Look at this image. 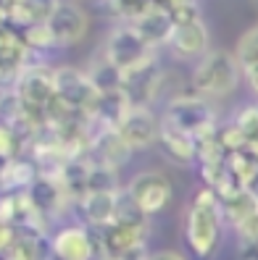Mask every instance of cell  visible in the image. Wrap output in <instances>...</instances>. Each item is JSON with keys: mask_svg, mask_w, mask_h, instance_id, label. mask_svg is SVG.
Segmentation results:
<instances>
[{"mask_svg": "<svg viewBox=\"0 0 258 260\" xmlns=\"http://www.w3.org/2000/svg\"><path fill=\"white\" fill-rule=\"evenodd\" d=\"M221 200L208 187L195 194V200L187 210V244L198 257H211L221 242Z\"/></svg>", "mask_w": 258, "mask_h": 260, "instance_id": "6da1fadb", "label": "cell"}, {"mask_svg": "<svg viewBox=\"0 0 258 260\" xmlns=\"http://www.w3.org/2000/svg\"><path fill=\"white\" fill-rule=\"evenodd\" d=\"M240 63L226 50H208L195 66L192 84L200 98H226L237 89Z\"/></svg>", "mask_w": 258, "mask_h": 260, "instance_id": "7a4b0ae2", "label": "cell"}, {"mask_svg": "<svg viewBox=\"0 0 258 260\" xmlns=\"http://www.w3.org/2000/svg\"><path fill=\"white\" fill-rule=\"evenodd\" d=\"M153 48L137 35V29L124 24V26H113L108 37H105V50H103V58L108 60L111 66H116L121 74L132 71L134 66L145 63V60L153 55L150 53Z\"/></svg>", "mask_w": 258, "mask_h": 260, "instance_id": "3957f363", "label": "cell"}, {"mask_svg": "<svg viewBox=\"0 0 258 260\" xmlns=\"http://www.w3.org/2000/svg\"><path fill=\"white\" fill-rule=\"evenodd\" d=\"M161 121H166L169 126L185 132L190 137H200L203 132H208L211 126L216 124L214 121V108H211L203 98H195V95L171 100Z\"/></svg>", "mask_w": 258, "mask_h": 260, "instance_id": "277c9868", "label": "cell"}, {"mask_svg": "<svg viewBox=\"0 0 258 260\" xmlns=\"http://www.w3.org/2000/svg\"><path fill=\"white\" fill-rule=\"evenodd\" d=\"M13 92L29 108H45L55 98V69H48L42 63H32L21 71V76L13 84Z\"/></svg>", "mask_w": 258, "mask_h": 260, "instance_id": "5b68a950", "label": "cell"}, {"mask_svg": "<svg viewBox=\"0 0 258 260\" xmlns=\"http://www.w3.org/2000/svg\"><path fill=\"white\" fill-rule=\"evenodd\" d=\"M158 87H161V69L156 55H150L145 63L127 71L124 79H121V92L127 95L132 108H148V103L158 95Z\"/></svg>", "mask_w": 258, "mask_h": 260, "instance_id": "8992f818", "label": "cell"}, {"mask_svg": "<svg viewBox=\"0 0 258 260\" xmlns=\"http://www.w3.org/2000/svg\"><path fill=\"white\" fill-rule=\"evenodd\" d=\"M55 95L66 105H71L74 111H82V113H87L93 108V103L98 98L90 76L74 66H58L55 69Z\"/></svg>", "mask_w": 258, "mask_h": 260, "instance_id": "52a82bcc", "label": "cell"}, {"mask_svg": "<svg viewBox=\"0 0 258 260\" xmlns=\"http://www.w3.org/2000/svg\"><path fill=\"white\" fill-rule=\"evenodd\" d=\"M127 192L134 197V203H137L148 216H156V213L163 210L166 203L171 200V181L161 171H142L127 184Z\"/></svg>", "mask_w": 258, "mask_h": 260, "instance_id": "ba28073f", "label": "cell"}, {"mask_svg": "<svg viewBox=\"0 0 258 260\" xmlns=\"http://www.w3.org/2000/svg\"><path fill=\"white\" fill-rule=\"evenodd\" d=\"M53 257L55 260H98L100 244L84 226H66L53 237Z\"/></svg>", "mask_w": 258, "mask_h": 260, "instance_id": "9c48e42d", "label": "cell"}, {"mask_svg": "<svg viewBox=\"0 0 258 260\" xmlns=\"http://www.w3.org/2000/svg\"><path fill=\"white\" fill-rule=\"evenodd\" d=\"M45 26H48L55 45H74L87 32V16L77 3H55Z\"/></svg>", "mask_w": 258, "mask_h": 260, "instance_id": "30bf717a", "label": "cell"}, {"mask_svg": "<svg viewBox=\"0 0 258 260\" xmlns=\"http://www.w3.org/2000/svg\"><path fill=\"white\" fill-rule=\"evenodd\" d=\"M116 132L124 137V142L132 150H140V147H150L158 140L161 121L148 108H129L127 116L121 118V124L116 126Z\"/></svg>", "mask_w": 258, "mask_h": 260, "instance_id": "8fae6325", "label": "cell"}, {"mask_svg": "<svg viewBox=\"0 0 258 260\" xmlns=\"http://www.w3.org/2000/svg\"><path fill=\"white\" fill-rule=\"evenodd\" d=\"M132 155V147L124 142L116 129H103L100 134L93 137L90 142V150H87V160L95 163V166H105V168H113L119 171Z\"/></svg>", "mask_w": 258, "mask_h": 260, "instance_id": "7c38bea8", "label": "cell"}, {"mask_svg": "<svg viewBox=\"0 0 258 260\" xmlns=\"http://www.w3.org/2000/svg\"><path fill=\"white\" fill-rule=\"evenodd\" d=\"M26 197H29V203H32V208L42 223H45V218H58L61 208L69 200L64 194V189H61L58 179H48V176H37L35 184L26 189Z\"/></svg>", "mask_w": 258, "mask_h": 260, "instance_id": "4fadbf2b", "label": "cell"}, {"mask_svg": "<svg viewBox=\"0 0 258 260\" xmlns=\"http://www.w3.org/2000/svg\"><path fill=\"white\" fill-rule=\"evenodd\" d=\"M90 163L87 158H69L58 171V184L64 189V194L69 200L84 203V197L90 194Z\"/></svg>", "mask_w": 258, "mask_h": 260, "instance_id": "5bb4252c", "label": "cell"}, {"mask_svg": "<svg viewBox=\"0 0 258 260\" xmlns=\"http://www.w3.org/2000/svg\"><path fill=\"white\" fill-rule=\"evenodd\" d=\"M171 53L177 58H195V55H206L208 53V29L200 21H192L185 26H177L171 35Z\"/></svg>", "mask_w": 258, "mask_h": 260, "instance_id": "9a60e30c", "label": "cell"}, {"mask_svg": "<svg viewBox=\"0 0 258 260\" xmlns=\"http://www.w3.org/2000/svg\"><path fill=\"white\" fill-rule=\"evenodd\" d=\"M40 176L37 163L32 158H16L6 166H0V189L3 194H16V192H26L29 187L35 184V179Z\"/></svg>", "mask_w": 258, "mask_h": 260, "instance_id": "2e32d148", "label": "cell"}, {"mask_svg": "<svg viewBox=\"0 0 258 260\" xmlns=\"http://www.w3.org/2000/svg\"><path fill=\"white\" fill-rule=\"evenodd\" d=\"M134 29H137V35L150 45V48H156V45H163V42H171V35H174V21L171 16L166 13L163 6L153 3V8H150L145 16L134 24Z\"/></svg>", "mask_w": 258, "mask_h": 260, "instance_id": "e0dca14e", "label": "cell"}, {"mask_svg": "<svg viewBox=\"0 0 258 260\" xmlns=\"http://www.w3.org/2000/svg\"><path fill=\"white\" fill-rule=\"evenodd\" d=\"M132 108L127 95L121 92H108V95H98L95 103H93V108L87 111V116L95 121L98 126L103 129H116L121 124V118L127 116V111Z\"/></svg>", "mask_w": 258, "mask_h": 260, "instance_id": "ac0fdd59", "label": "cell"}, {"mask_svg": "<svg viewBox=\"0 0 258 260\" xmlns=\"http://www.w3.org/2000/svg\"><path fill=\"white\" fill-rule=\"evenodd\" d=\"M158 142L161 147L166 150V155H169L174 163L185 166L190 160L198 158V145H195V137L179 132L174 126H169L166 121H161V134H158Z\"/></svg>", "mask_w": 258, "mask_h": 260, "instance_id": "d6986e66", "label": "cell"}, {"mask_svg": "<svg viewBox=\"0 0 258 260\" xmlns=\"http://www.w3.org/2000/svg\"><path fill=\"white\" fill-rule=\"evenodd\" d=\"M145 242V237L129 232V229H121L116 223L100 229V237H98V244H100V257H108V260H119L121 255H124L129 247H134V244Z\"/></svg>", "mask_w": 258, "mask_h": 260, "instance_id": "ffe728a7", "label": "cell"}, {"mask_svg": "<svg viewBox=\"0 0 258 260\" xmlns=\"http://www.w3.org/2000/svg\"><path fill=\"white\" fill-rule=\"evenodd\" d=\"M148 221H150V216L137 203H134V197L127 189H119L116 192V218H113V223L121 226V229H129V232L140 234V237H145Z\"/></svg>", "mask_w": 258, "mask_h": 260, "instance_id": "44dd1931", "label": "cell"}, {"mask_svg": "<svg viewBox=\"0 0 258 260\" xmlns=\"http://www.w3.org/2000/svg\"><path fill=\"white\" fill-rule=\"evenodd\" d=\"M53 6L55 3H48V0H19V3H11V24H16L19 29L42 26L48 24Z\"/></svg>", "mask_w": 258, "mask_h": 260, "instance_id": "7402d4cb", "label": "cell"}, {"mask_svg": "<svg viewBox=\"0 0 258 260\" xmlns=\"http://www.w3.org/2000/svg\"><path fill=\"white\" fill-rule=\"evenodd\" d=\"M82 210L87 221L95 229H105L111 226L116 218V192H98V194H87Z\"/></svg>", "mask_w": 258, "mask_h": 260, "instance_id": "603a6c76", "label": "cell"}, {"mask_svg": "<svg viewBox=\"0 0 258 260\" xmlns=\"http://www.w3.org/2000/svg\"><path fill=\"white\" fill-rule=\"evenodd\" d=\"M253 213H258V200L245 187L232 192L230 197H224V200H221V216L230 221L232 226H237V223H242L245 218H250Z\"/></svg>", "mask_w": 258, "mask_h": 260, "instance_id": "cb8c5ba5", "label": "cell"}, {"mask_svg": "<svg viewBox=\"0 0 258 260\" xmlns=\"http://www.w3.org/2000/svg\"><path fill=\"white\" fill-rule=\"evenodd\" d=\"M87 76H90V82H93V87H95L98 95L119 92V89H121V79H124V74H121L116 66H111L105 58L95 60V63L90 66Z\"/></svg>", "mask_w": 258, "mask_h": 260, "instance_id": "d4e9b609", "label": "cell"}, {"mask_svg": "<svg viewBox=\"0 0 258 260\" xmlns=\"http://www.w3.org/2000/svg\"><path fill=\"white\" fill-rule=\"evenodd\" d=\"M237 229V242H240V255L242 260H258V213L235 226Z\"/></svg>", "mask_w": 258, "mask_h": 260, "instance_id": "484cf974", "label": "cell"}, {"mask_svg": "<svg viewBox=\"0 0 258 260\" xmlns=\"http://www.w3.org/2000/svg\"><path fill=\"white\" fill-rule=\"evenodd\" d=\"M24 155V142L21 137L13 132L6 121H0V166L16 160Z\"/></svg>", "mask_w": 258, "mask_h": 260, "instance_id": "4316f807", "label": "cell"}, {"mask_svg": "<svg viewBox=\"0 0 258 260\" xmlns=\"http://www.w3.org/2000/svg\"><path fill=\"white\" fill-rule=\"evenodd\" d=\"M235 58H237L240 69H245V71L258 69V26H255V29H250V32H245V35L240 37Z\"/></svg>", "mask_w": 258, "mask_h": 260, "instance_id": "83f0119b", "label": "cell"}, {"mask_svg": "<svg viewBox=\"0 0 258 260\" xmlns=\"http://www.w3.org/2000/svg\"><path fill=\"white\" fill-rule=\"evenodd\" d=\"M103 6H105V11H111L116 19L127 21L129 26H134V24H137L150 8H153V3H148V0H142V3H129V0H119V3H103Z\"/></svg>", "mask_w": 258, "mask_h": 260, "instance_id": "f1b7e54d", "label": "cell"}, {"mask_svg": "<svg viewBox=\"0 0 258 260\" xmlns=\"http://www.w3.org/2000/svg\"><path fill=\"white\" fill-rule=\"evenodd\" d=\"M235 126L240 129L242 137H245V145L258 152V105L242 108L237 113V118H235Z\"/></svg>", "mask_w": 258, "mask_h": 260, "instance_id": "f546056e", "label": "cell"}, {"mask_svg": "<svg viewBox=\"0 0 258 260\" xmlns=\"http://www.w3.org/2000/svg\"><path fill=\"white\" fill-rule=\"evenodd\" d=\"M163 8H166V13L171 16L174 29L203 19V16H200V6L192 3V0H171V3H163Z\"/></svg>", "mask_w": 258, "mask_h": 260, "instance_id": "4dcf8cb0", "label": "cell"}, {"mask_svg": "<svg viewBox=\"0 0 258 260\" xmlns=\"http://www.w3.org/2000/svg\"><path fill=\"white\" fill-rule=\"evenodd\" d=\"M119 179L113 168H105V166H95L90 168V194H98V192H119Z\"/></svg>", "mask_w": 258, "mask_h": 260, "instance_id": "1f68e13d", "label": "cell"}, {"mask_svg": "<svg viewBox=\"0 0 258 260\" xmlns=\"http://www.w3.org/2000/svg\"><path fill=\"white\" fill-rule=\"evenodd\" d=\"M13 242H16V229L0 221V260H8V255L13 250Z\"/></svg>", "mask_w": 258, "mask_h": 260, "instance_id": "d6a6232c", "label": "cell"}, {"mask_svg": "<svg viewBox=\"0 0 258 260\" xmlns=\"http://www.w3.org/2000/svg\"><path fill=\"white\" fill-rule=\"evenodd\" d=\"M148 257H150V252L145 250V242H140V244H134V247H129L119 260H148Z\"/></svg>", "mask_w": 258, "mask_h": 260, "instance_id": "836d02e7", "label": "cell"}, {"mask_svg": "<svg viewBox=\"0 0 258 260\" xmlns=\"http://www.w3.org/2000/svg\"><path fill=\"white\" fill-rule=\"evenodd\" d=\"M148 260H185V257L174 250H156V252H150Z\"/></svg>", "mask_w": 258, "mask_h": 260, "instance_id": "e575fe53", "label": "cell"}, {"mask_svg": "<svg viewBox=\"0 0 258 260\" xmlns=\"http://www.w3.org/2000/svg\"><path fill=\"white\" fill-rule=\"evenodd\" d=\"M245 79H248V84L255 89V95H258V69H250V71H245Z\"/></svg>", "mask_w": 258, "mask_h": 260, "instance_id": "d590c367", "label": "cell"}, {"mask_svg": "<svg viewBox=\"0 0 258 260\" xmlns=\"http://www.w3.org/2000/svg\"><path fill=\"white\" fill-rule=\"evenodd\" d=\"M98 260H108V257H98Z\"/></svg>", "mask_w": 258, "mask_h": 260, "instance_id": "8d00e7d4", "label": "cell"}]
</instances>
